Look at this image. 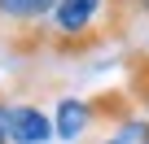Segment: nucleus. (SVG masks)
Segmentation results:
<instances>
[{"instance_id": "20e7f679", "label": "nucleus", "mask_w": 149, "mask_h": 144, "mask_svg": "<svg viewBox=\"0 0 149 144\" xmlns=\"http://www.w3.org/2000/svg\"><path fill=\"white\" fill-rule=\"evenodd\" d=\"M127 92H132V101L149 114V52H136V57L127 61Z\"/></svg>"}, {"instance_id": "7ed1b4c3", "label": "nucleus", "mask_w": 149, "mask_h": 144, "mask_svg": "<svg viewBox=\"0 0 149 144\" xmlns=\"http://www.w3.org/2000/svg\"><path fill=\"white\" fill-rule=\"evenodd\" d=\"M88 122H92V114H88V101H61V105H57L53 135H61V140H79V135L88 131Z\"/></svg>"}, {"instance_id": "39448f33", "label": "nucleus", "mask_w": 149, "mask_h": 144, "mask_svg": "<svg viewBox=\"0 0 149 144\" xmlns=\"http://www.w3.org/2000/svg\"><path fill=\"white\" fill-rule=\"evenodd\" d=\"M101 144H149V118H127V122H118L114 135L101 140Z\"/></svg>"}, {"instance_id": "f257e3e1", "label": "nucleus", "mask_w": 149, "mask_h": 144, "mask_svg": "<svg viewBox=\"0 0 149 144\" xmlns=\"http://www.w3.org/2000/svg\"><path fill=\"white\" fill-rule=\"evenodd\" d=\"M53 122L35 105H9V140L13 144H48Z\"/></svg>"}, {"instance_id": "f03ea898", "label": "nucleus", "mask_w": 149, "mask_h": 144, "mask_svg": "<svg viewBox=\"0 0 149 144\" xmlns=\"http://www.w3.org/2000/svg\"><path fill=\"white\" fill-rule=\"evenodd\" d=\"M53 9H57V0H0V22L31 26V22H44Z\"/></svg>"}, {"instance_id": "423d86ee", "label": "nucleus", "mask_w": 149, "mask_h": 144, "mask_svg": "<svg viewBox=\"0 0 149 144\" xmlns=\"http://www.w3.org/2000/svg\"><path fill=\"white\" fill-rule=\"evenodd\" d=\"M0 144H13L9 140V105L5 101H0Z\"/></svg>"}]
</instances>
